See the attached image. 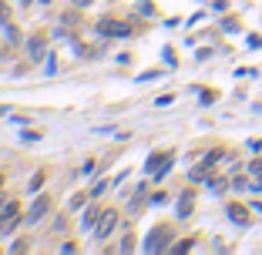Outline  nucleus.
<instances>
[{
    "instance_id": "1",
    "label": "nucleus",
    "mask_w": 262,
    "mask_h": 255,
    "mask_svg": "<svg viewBox=\"0 0 262 255\" xmlns=\"http://www.w3.org/2000/svg\"><path fill=\"white\" fill-rule=\"evenodd\" d=\"M17 222H21V205H17V201H7V205L0 208V232H11Z\"/></svg>"
},
{
    "instance_id": "2",
    "label": "nucleus",
    "mask_w": 262,
    "mask_h": 255,
    "mask_svg": "<svg viewBox=\"0 0 262 255\" xmlns=\"http://www.w3.org/2000/svg\"><path fill=\"white\" fill-rule=\"evenodd\" d=\"M114 225H118V211H114V208H104L101 222L94 225V238H108V235L114 232Z\"/></svg>"
},
{
    "instance_id": "3",
    "label": "nucleus",
    "mask_w": 262,
    "mask_h": 255,
    "mask_svg": "<svg viewBox=\"0 0 262 255\" xmlns=\"http://www.w3.org/2000/svg\"><path fill=\"white\" fill-rule=\"evenodd\" d=\"M47 211H51V195H37V201L31 205V211H27L24 218H27V222L34 225V222H41V218H44Z\"/></svg>"
},
{
    "instance_id": "4",
    "label": "nucleus",
    "mask_w": 262,
    "mask_h": 255,
    "mask_svg": "<svg viewBox=\"0 0 262 255\" xmlns=\"http://www.w3.org/2000/svg\"><path fill=\"white\" fill-rule=\"evenodd\" d=\"M168 238H171V232L161 225V228H155V232H151V238H148V245H145V248H148V252H158V248H165V242H168Z\"/></svg>"
},
{
    "instance_id": "5",
    "label": "nucleus",
    "mask_w": 262,
    "mask_h": 255,
    "mask_svg": "<svg viewBox=\"0 0 262 255\" xmlns=\"http://www.w3.org/2000/svg\"><path fill=\"white\" fill-rule=\"evenodd\" d=\"M168 168H171V155H151L148 171H155V175H165Z\"/></svg>"
},
{
    "instance_id": "6",
    "label": "nucleus",
    "mask_w": 262,
    "mask_h": 255,
    "mask_svg": "<svg viewBox=\"0 0 262 255\" xmlns=\"http://www.w3.org/2000/svg\"><path fill=\"white\" fill-rule=\"evenodd\" d=\"M101 215H104L101 208H88L84 211V228H94V225L101 222Z\"/></svg>"
},
{
    "instance_id": "7",
    "label": "nucleus",
    "mask_w": 262,
    "mask_h": 255,
    "mask_svg": "<svg viewBox=\"0 0 262 255\" xmlns=\"http://www.w3.org/2000/svg\"><path fill=\"white\" fill-rule=\"evenodd\" d=\"M101 34H128V27H121L114 21H101Z\"/></svg>"
},
{
    "instance_id": "8",
    "label": "nucleus",
    "mask_w": 262,
    "mask_h": 255,
    "mask_svg": "<svg viewBox=\"0 0 262 255\" xmlns=\"http://www.w3.org/2000/svg\"><path fill=\"white\" fill-rule=\"evenodd\" d=\"M31 57H34V61H41V57H44V41H41V37H37V41H31Z\"/></svg>"
},
{
    "instance_id": "9",
    "label": "nucleus",
    "mask_w": 262,
    "mask_h": 255,
    "mask_svg": "<svg viewBox=\"0 0 262 255\" xmlns=\"http://www.w3.org/2000/svg\"><path fill=\"white\" fill-rule=\"evenodd\" d=\"M188 208H192V195H185V198H182V205H178V215H192Z\"/></svg>"
},
{
    "instance_id": "10",
    "label": "nucleus",
    "mask_w": 262,
    "mask_h": 255,
    "mask_svg": "<svg viewBox=\"0 0 262 255\" xmlns=\"http://www.w3.org/2000/svg\"><path fill=\"white\" fill-rule=\"evenodd\" d=\"M84 201H88V195H84V191H78V195H74V198H71V208H81V205H84Z\"/></svg>"
},
{
    "instance_id": "11",
    "label": "nucleus",
    "mask_w": 262,
    "mask_h": 255,
    "mask_svg": "<svg viewBox=\"0 0 262 255\" xmlns=\"http://www.w3.org/2000/svg\"><path fill=\"white\" fill-rule=\"evenodd\" d=\"M228 211H232V218H239V222H245V208H239V205H232Z\"/></svg>"
},
{
    "instance_id": "12",
    "label": "nucleus",
    "mask_w": 262,
    "mask_h": 255,
    "mask_svg": "<svg viewBox=\"0 0 262 255\" xmlns=\"http://www.w3.org/2000/svg\"><path fill=\"white\" fill-rule=\"evenodd\" d=\"M7 17H11V11H7V4L0 0V24H7Z\"/></svg>"
},
{
    "instance_id": "13",
    "label": "nucleus",
    "mask_w": 262,
    "mask_h": 255,
    "mask_svg": "<svg viewBox=\"0 0 262 255\" xmlns=\"http://www.w3.org/2000/svg\"><path fill=\"white\" fill-rule=\"evenodd\" d=\"M252 175H262V158L259 161H252Z\"/></svg>"
},
{
    "instance_id": "14",
    "label": "nucleus",
    "mask_w": 262,
    "mask_h": 255,
    "mask_svg": "<svg viewBox=\"0 0 262 255\" xmlns=\"http://www.w3.org/2000/svg\"><path fill=\"white\" fill-rule=\"evenodd\" d=\"M41 4H51V0H41Z\"/></svg>"
},
{
    "instance_id": "15",
    "label": "nucleus",
    "mask_w": 262,
    "mask_h": 255,
    "mask_svg": "<svg viewBox=\"0 0 262 255\" xmlns=\"http://www.w3.org/2000/svg\"><path fill=\"white\" fill-rule=\"evenodd\" d=\"M0 185H4V175H0Z\"/></svg>"
}]
</instances>
